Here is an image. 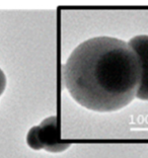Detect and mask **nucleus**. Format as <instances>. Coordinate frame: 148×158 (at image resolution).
Listing matches in <instances>:
<instances>
[{"instance_id":"3","label":"nucleus","mask_w":148,"mask_h":158,"mask_svg":"<svg viewBox=\"0 0 148 158\" xmlns=\"http://www.w3.org/2000/svg\"><path fill=\"white\" fill-rule=\"evenodd\" d=\"M39 129L42 144L46 151L60 153L70 147L68 143L61 141L58 120L55 116L46 118L39 125Z\"/></svg>"},{"instance_id":"2","label":"nucleus","mask_w":148,"mask_h":158,"mask_svg":"<svg viewBox=\"0 0 148 158\" xmlns=\"http://www.w3.org/2000/svg\"><path fill=\"white\" fill-rule=\"evenodd\" d=\"M128 44L139 59L141 77L136 98L148 102V35H138L130 39Z\"/></svg>"},{"instance_id":"4","label":"nucleus","mask_w":148,"mask_h":158,"mask_svg":"<svg viewBox=\"0 0 148 158\" xmlns=\"http://www.w3.org/2000/svg\"><path fill=\"white\" fill-rule=\"evenodd\" d=\"M27 143L30 146V148L34 150H41L44 149L41 141V136H40V129L39 126L32 127L30 129L27 135Z\"/></svg>"},{"instance_id":"5","label":"nucleus","mask_w":148,"mask_h":158,"mask_svg":"<svg viewBox=\"0 0 148 158\" xmlns=\"http://www.w3.org/2000/svg\"><path fill=\"white\" fill-rule=\"evenodd\" d=\"M6 83H7V79H6L5 74L1 69H0V96L2 95V93L5 90Z\"/></svg>"},{"instance_id":"1","label":"nucleus","mask_w":148,"mask_h":158,"mask_svg":"<svg viewBox=\"0 0 148 158\" xmlns=\"http://www.w3.org/2000/svg\"><path fill=\"white\" fill-rule=\"evenodd\" d=\"M141 68L128 43L114 37H95L78 45L63 65V81L79 106L112 113L136 98Z\"/></svg>"}]
</instances>
